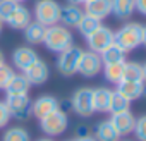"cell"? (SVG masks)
<instances>
[{
  "label": "cell",
  "instance_id": "cell-1",
  "mask_svg": "<svg viewBox=\"0 0 146 141\" xmlns=\"http://www.w3.org/2000/svg\"><path fill=\"white\" fill-rule=\"evenodd\" d=\"M43 45L50 52L60 53V52H64L69 47L74 45V36H72L69 28H65L62 24H53V26L46 28L45 38H43Z\"/></svg>",
  "mask_w": 146,
  "mask_h": 141
},
{
  "label": "cell",
  "instance_id": "cell-2",
  "mask_svg": "<svg viewBox=\"0 0 146 141\" xmlns=\"http://www.w3.org/2000/svg\"><path fill=\"white\" fill-rule=\"evenodd\" d=\"M141 26L139 23H127L113 33V43H117L125 53L141 45Z\"/></svg>",
  "mask_w": 146,
  "mask_h": 141
},
{
  "label": "cell",
  "instance_id": "cell-3",
  "mask_svg": "<svg viewBox=\"0 0 146 141\" xmlns=\"http://www.w3.org/2000/svg\"><path fill=\"white\" fill-rule=\"evenodd\" d=\"M60 9L62 5L57 0H38L35 5V21L43 24L45 28L58 24L60 21Z\"/></svg>",
  "mask_w": 146,
  "mask_h": 141
},
{
  "label": "cell",
  "instance_id": "cell-4",
  "mask_svg": "<svg viewBox=\"0 0 146 141\" xmlns=\"http://www.w3.org/2000/svg\"><path fill=\"white\" fill-rule=\"evenodd\" d=\"M81 55H83V50L76 45L69 47L67 50L60 52L58 53V59H57V69L62 76H74L78 72V67H79V60H81Z\"/></svg>",
  "mask_w": 146,
  "mask_h": 141
},
{
  "label": "cell",
  "instance_id": "cell-5",
  "mask_svg": "<svg viewBox=\"0 0 146 141\" xmlns=\"http://www.w3.org/2000/svg\"><path fill=\"white\" fill-rule=\"evenodd\" d=\"M69 126V117L64 110H55L52 114H48L46 117L40 119V127L46 136H60Z\"/></svg>",
  "mask_w": 146,
  "mask_h": 141
},
{
  "label": "cell",
  "instance_id": "cell-6",
  "mask_svg": "<svg viewBox=\"0 0 146 141\" xmlns=\"http://www.w3.org/2000/svg\"><path fill=\"white\" fill-rule=\"evenodd\" d=\"M70 105L78 115L91 117L95 114L93 108V90L91 88H79L70 98Z\"/></svg>",
  "mask_w": 146,
  "mask_h": 141
},
{
  "label": "cell",
  "instance_id": "cell-7",
  "mask_svg": "<svg viewBox=\"0 0 146 141\" xmlns=\"http://www.w3.org/2000/svg\"><path fill=\"white\" fill-rule=\"evenodd\" d=\"M31 103L33 102L28 95H7V100H5L11 117L17 120H26L31 115Z\"/></svg>",
  "mask_w": 146,
  "mask_h": 141
},
{
  "label": "cell",
  "instance_id": "cell-8",
  "mask_svg": "<svg viewBox=\"0 0 146 141\" xmlns=\"http://www.w3.org/2000/svg\"><path fill=\"white\" fill-rule=\"evenodd\" d=\"M103 69V62H102V57L100 53L96 52H83L81 55V60H79V67H78V72L84 78H95L102 72Z\"/></svg>",
  "mask_w": 146,
  "mask_h": 141
},
{
  "label": "cell",
  "instance_id": "cell-9",
  "mask_svg": "<svg viewBox=\"0 0 146 141\" xmlns=\"http://www.w3.org/2000/svg\"><path fill=\"white\" fill-rule=\"evenodd\" d=\"M86 41H88V47H90L91 52L102 53L108 45L113 43V31H112L108 26L102 24L96 31H93V33L86 38Z\"/></svg>",
  "mask_w": 146,
  "mask_h": 141
},
{
  "label": "cell",
  "instance_id": "cell-10",
  "mask_svg": "<svg viewBox=\"0 0 146 141\" xmlns=\"http://www.w3.org/2000/svg\"><path fill=\"white\" fill-rule=\"evenodd\" d=\"M58 108H60V103L55 96L43 95V96L36 98L31 103V115H35L36 119H43V117H46L48 114H52Z\"/></svg>",
  "mask_w": 146,
  "mask_h": 141
},
{
  "label": "cell",
  "instance_id": "cell-11",
  "mask_svg": "<svg viewBox=\"0 0 146 141\" xmlns=\"http://www.w3.org/2000/svg\"><path fill=\"white\" fill-rule=\"evenodd\" d=\"M23 74L28 78V81L33 84H43L46 83V79L50 78V69H48V64L41 59L35 60L26 70H23Z\"/></svg>",
  "mask_w": 146,
  "mask_h": 141
},
{
  "label": "cell",
  "instance_id": "cell-12",
  "mask_svg": "<svg viewBox=\"0 0 146 141\" xmlns=\"http://www.w3.org/2000/svg\"><path fill=\"white\" fill-rule=\"evenodd\" d=\"M110 122L113 124V127L117 129V132L120 136H127L134 131V126H136V117L131 110H125V112H119V114H112L110 117Z\"/></svg>",
  "mask_w": 146,
  "mask_h": 141
},
{
  "label": "cell",
  "instance_id": "cell-13",
  "mask_svg": "<svg viewBox=\"0 0 146 141\" xmlns=\"http://www.w3.org/2000/svg\"><path fill=\"white\" fill-rule=\"evenodd\" d=\"M40 57H38V53L31 48V47H19V48H16L14 50V53H12V64H14V67L16 69H19L21 72L23 70H26L35 60H38Z\"/></svg>",
  "mask_w": 146,
  "mask_h": 141
},
{
  "label": "cell",
  "instance_id": "cell-14",
  "mask_svg": "<svg viewBox=\"0 0 146 141\" xmlns=\"http://www.w3.org/2000/svg\"><path fill=\"white\" fill-rule=\"evenodd\" d=\"M83 16H84V11L79 5L67 4V5H64L60 9V21H58V24H62L65 28H76Z\"/></svg>",
  "mask_w": 146,
  "mask_h": 141
},
{
  "label": "cell",
  "instance_id": "cell-15",
  "mask_svg": "<svg viewBox=\"0 0 146 141\" xmlns=\"http://www.w3.org/2000/svg\"><path fill=\"white\" fill-rule=\"evenodd\" d=\"M84 14L100 21L105 19L112 14V0H88L84 2Z\"/></svg>",
  "mask_w": 146,
  "mask_h": 141
},
{
  "label": "cell",
  "instance_id": "cell-16",
  "mask_svg": "<svg viewBox=\"0 0 146 141\" xmlns=\"http://www.w3.org/2000/svg\"><path fill=\"white\" fill-rule=\"evenodd\" d=\"M31 21H33V14L29 12V9H26L24 5L17 4L16 9H14V12L11 14L9 21H7V24L12 29H24Z\"/></svg>",
  "mask_w": 146,
  "mask_h": 141
},
{
  "label": "cell",
  "instance_id": "cell-17",
  "mask_svg": "<svg viewBox=\"0 0 146 141\" xmlns=\"http://www.w3.org/2000/svg\"><path fill=\"white\" fill-rule=\"evenodd\" d=\"M117 93H120L124 98H127L129 102L141 98V91H143V81H127V79H120L117 83Z\"/></svg>",
  "mask_w": 146,
  "mask_h": 141
},
{
  "label": "cell",
  "instance_id": "cell-18",
  "mask_svg": "<svg viewBox=\"0 0 146 141\" xmlns=\"http://www.w3.org/2000/svg\"><path fill=\"white\" fill-rule=\"evenodd\" d=\"M29 88H31V83L28 81V78L21 72V74H16L11 78V81L7 83V86L4 88L7 95H28L29 93Z\"/></svg>",
  "mask_w": 146,
  "mask_h": 141
},
{
  "label": "cell",
  "instance_id": "cell-19",
  "mask_svg": "<svg viewBox=\"0 0 146 141\" xmlns=\"http://www.w3.org/2000/svg\"><path fill=\"white\" fill-rule=\"evenodd\" d=\"M112 93H113L112 90L103 88V86L93 90V108H95V112H108Z\"/></svg>",
  "mask_w": 146,
  "mask_h": 141
},
{
  "label": "cell",
  "instance_id": "cell-20",
  "mask_svg": "<svg viewBox=\"0 0 146 141\" xmlns=\"http://www.w3.org/2000/svg\"><path fill=\"white\" fill-rule=\"evenodd\" d=\"M23 31H24V40H26L29 45H40V43H43L46 28H45L43 24L36 23V21H31Z\"/></svg>",
  "mask_w": 146,
  "mask_h": 141
},
{
  "label": "cell",
  "instance_id": "cell-21",
  "mask_svg": "<svg viewBox=\"0 0 146 141\" xmlns=\"http://www.w3.org/2000/svg\"><path fill=\"white\" fill-rule=\"evenodd\" d=\"M136 11L134 0H112V14L117 19H129Z\"/></svg>",
  "mask_w": 146,
  "mask_h": 141
},
{
  "label": "cell",
  "instance_id": "cell-22",
  "mask_svg": "<svg viewBox=\"0 0 146 141\" xmlns=\"http://www.w3.org/2000/svg\"><path fill=\"white\" fill-rule=\"evenodd\" d=\"M96 141H119L120 134L117 132V129L113 127V124L108 120H102L96 126Z\"/></svg>",
  "mask_w": 146,
  "mask_h": 141
},
{
  "label": "cell",
  "instance_id": "cell-23",
  "mask_svg": "<svg viewBox=\"0 0 146 141\" xmlns=\"http://www.w3.org/2000/svg\"><path fill=\"white\" fill-rule=\"evenodd\" d=\"M102 62L103 64H115V62H125V52L117 45V43H112L108 45L102 53Z\"/></svg>",
  "mask_w": 146,
  "mask_h": 141
},
{
  "label": "cell",
  "instance_id": "cell-24",
  "mask_svg": "<svg viewBox=\"0 0 146 141\" xmlns=\"http://www.w3.org/2000/svg\"><path fill=\"white\" fill-rule=\"evenodd\" d=\"M124 65L125 62H115V64H103V74H105V79L110 81V83H119L124 76Z\"/></svg>",
  "mask_w": 146,
  "mask_h": 141
},
{
  "label": "cell",
  "instance_id": "cell-25",
  "mask_svg": "<svg viewBox=\"0 0 146 141\" xmlns=\"http://www.w3.org/2000/svg\"><path fill=\"white\" fill-rule=\"evenodd\" d=\"M100 26H102V21H100V19H96V17H91V16L84 14V16L81 17V21H79V24H78L76 28H78V31H79L84 38H88V36H90L93 31H96Z\"/></svg>",
  "mask_w": 146,
  "mask_h": 141
},
{
  "label": "cell",
  "instance_id": "cell-26",
  "mask_svg": "<svg viewBox=\"0 0 146 141\" xmlns=\"http://www.w3.org/2000/svg\"><path fill=\"white\" fill-rule=\"evenodd\" d=\"M2 141H31V136H29V132H28L24 127H21V126H12V127H9V129L4 132Z\"/></svg>",
  "mask_w": 146,
  "mask_h": 141
},
{
  "label": "cell",
  "instance_id": "cell-27",
  "mask_svg": "<svg viewBox=\"0 0 146 141\" xmlns=\"http://www.w3.org/2000/svg\"><path fill=\"white\" fill-rule=\"evenodd\" d=\"M125 110H131V102L127 98H124L120 93L113 91L112 93V100H110L108 112L110 114H119V112H125Z\"/></svg>",
  "mask_w": 146,
  "mask_h": 141
},
{
  "label": "cell",
  "instance_id": "cell-28",
  "mask_svg": "<svg viewBox=\"0 0 146 141\" xmlns=\"http://www.w3.org/2000/svg\"><path fill=\"white\" fill-rule=\"evenodd\" d=\"M122 79H127V81H143L141 64H137V62H125Z\"/></svg>",
  "mask_w": 146,
  "mask_h": 141
},
{
  "label": "cell",
  "instance_id": "cell-29",
  "mask_svg": "<svg viewBox=\"0 0 146 141\" xmlns=\"http://www.w3.org/2000/svg\"><path fill=\"white\" fill-rule=\"evenodd\" d=\"M16 2H12V0H0V21H2L4 24L9 21L11 14L14 12L16 9Z\"/></svg>",
  "mask_w": 146,
  "mask_h": 141
},
{
  "label": "cell",
  "instance_id": "cell-30",
  "mask_svg": "<svg viewBox=\"0 0 146 141\" xmlns=\"http://www.w3.org/2000/svg\"><path fill=\"white\" fill-rule=\"evenodd\" d=\"M137 138V141H146V114L136 119V126L132 131Z\"/></svg>",
  "mask_w": 146,
  "mask_h": 141
},
{
  "label": "cell",
  "instance_id": "cell-31",
  "mask_svg": "<svg viewBox=\"0 0 146 141\" xmlns=\"http://www.w3.org/2000/svg\"><path fill=\"white\" fill-rule=\"evenodd\" d=\"M12 76H14V69L11 65H7L5 62L0 64V90H4L7 86V83L11 81Z\"/></svg>",
  "mask_w": 146,
  "mask_h": 141
},
{
  "label": "cell",
  "instance_id": "cell-32",
  "mask_svg": "<svg viewBox=\"0 0 146 141\" xmlns=\"http://www.w3.org/2000/svg\"><path fill=\"white\" fill-rule=\"evenodd\" d=\"M11 120V114H9V108L5 105V102H0V129L5 127Z\"/></svg>",
  "mask_w": 146,
  "mask_h": 141
},
{
  "label": "cell",
  "instance_id": "cell-33",
  "mask_svg": "<svg viewBox=\"0 0 146 141\" xmlns=\"http://www.w3.org/2000/svg\"><path fill=\"white\" fill-rule=\"evenodd\" d=\"M134 5H136L137 12H141L143 16H146V0H134Z\"/></svg>",
  "mask_w": 146,
  "mask_h": 141
},
{
  "label": "cell",
  "instance_id": "cell-34",
  "mask_svg": "<svg viewBox=\"0 0 146 141\" xmlns=\"http://www.w3.org/2000/svg\"><path fill=\"white\" fill-rule=\"evenodd\" d=\"M141 45L146 47V24L141 26Z\"/></svg>",
  "mask_w": 146,
  "mask_h": 141
},
{
  "label": "cell",
  "instance_id": "cell-35",
  "mask_svg": "<svg viewBox=\"0 0 146 141\" xmlns=\"http://www.w3.org/2000/svg\"><path fill=\"white\" fill-rule=\"evenodd\" d=\"M76 141H96V138L91 136V134H88V136H81V138H78Z\"/></svg>",
  "mask_w": 146,
  "mask_h": 141
},
{
  "label": "cell",
  "instance_id": "cell-36",
  "mask_svg": "<svg viewBox=\"0 0 146 141\" xmlns=\"http://www.w3.org/2000/svg\"><path fill=\"white\" fill-rule=\"evenodd\" d=\"M141 69H143V83H146V62L141 64Z\"/></svg>",
  "mask_w": 146,
  "mask_h": 141
},
{
  "label": "cell",
  "instance_id": "cell-37",
  "mask_svg": "<svg viewBox=\"0 0 146 141\" xmlns=\"http://www.w3.org/2000/svg\"><path fill=\"white\" fill-rule=\"evenodd\" d=\"M67 4H74V5H81V4H84V0H67Z\"/></svg>",
  "mask_w": 146,
  "mask_h": 141
},
{
  "label": "cell",
  "instance_id": "cell-38",
  "mask_svg": "<svg viewBox=\"0 0 146 141\" xmlns=\"http://www.w3.org/2000/svg\"><path fill=\"white\" fill-rule=\"evenodd\" d=\"M141 98L146 100V83H143V91H141Z\"/></svg>",
  "mask_w": 146,
  "mask_h": 141
},
{
  "label": "cell",
  "instance_id": "cell-39",
  "mask_svg": "<svg viewBox=\"0 0 146 141\" xmlns=\"http://www.w3.org/2000/svg\"><path fill=\"white\" fill-rule=\"evenodd\" d=\"M0 64H4V53L0 52Z\"/></svg>",
  "mask_w": 146,
  "mask_h": 141
},
{
  "label": "cell",
  "instance_id": "cell-40",
  "mask_svg": "<svg viewBox=\"0 0 146 141\" xmlns=\"http://www.w3.org/2000/svg\"><path fill=\"white\" fill-rule=\"evenodd\" d=\"M12 2H16V4H23V2H26V0H12Z\"/></svg>",
  "mask_w": 146,
  "mask_h": 141
},
{
  "label": "cell",
  "instance_id": "cell-41",
  "mask_svg": "<svg viewBox=\"0 0 146 141\" xmlns=\"http://www.w3.org/2000/svg\"><path fill=\"white\" fill-rule=\"evenodd\" d=\"M38 141H53V139H48V138H41V139H38Z\"/></svg>",
  "mask_w": 146,
  "mask_h": 141
},
{
  "label": "cell",
  "instance_id": "cell-42",
  "mask_svg": "<svg viewBox=\"0 0 146 141\" xmlns=\"http://www.w3.org/2000/svg\"><path fill=\"white\" fill-rule=\"evenodd\" d=\"M2 28H4V23H2V21H0V33H2Z\"/></svg>",
  "mask_w": 146,
  "mask_h": 141
},
{
  "label": "cell",
  "instance_id": "cell-43",
  "mask_svg": "<svg viewBox=\"0 0 146 141\" xmlns=\"http://www.w3.org/2000/svg\"><path fill=\"white\" fill-rule=\"evenodd\" d=\"M119 141H120V139H119ZM122 141H131V139H122Z\"/></svg>",
  "mask_w": 146,
  "mask_h": 141
},
{
  "label": "cell",
  "instance_id": "cell-44",
  "mask_svg": "<svg viewBox=\"0 0 146 141\" xmlns=\"http://www.w3.org/2000/svg\"><path fill=\"white\" fill-rule=\"evenodd\" d=\"M69 141H76V139H69Z\"/></svg>",
  "mask_w": 146,
  "mask_h": 141
},
{
  "label": "cell",
  "instance_id": "cell-45",
  "mask_svg": "<svg viewBox=\"0 0 146 141\" xmlns=\"http://www.w3.org/2000/svg\"><path fill=\"white\" fill-rule=\"evenodd\" d=\"M84 2H88V0H84Z\"/></svg>",
  "mask_w": 146,
  "mask_h": 141
}]
</instances>
